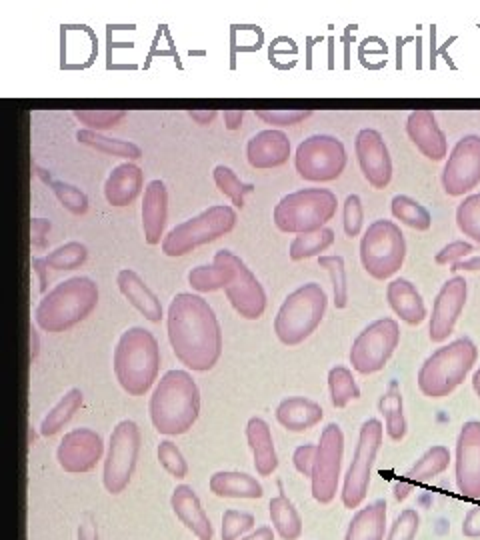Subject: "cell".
Segmentation results:
<instances>
[{"label": "cell", "mask_w": 480, "mask_h": 540, "mask_svg": "<svg viewBox=\"0 0 480 540\" xmlns=\"http://www.w3.org/2000/svg\"><path fill=\"white\" fill-rule=\"evenodd\" d=\"M168 342L176 358L194 372H208L222 354V330L212 306L198 294L178 292L166 314Z\"/></svg>", "instance_id": "cell-1"}, {"label": "cell", "mask_w": 480, "mask_h": 540, "mask_svg": "<svg viewBox=\"0 0 480 540\" xmlns=\"http://www.w3.org/2000/svg\"><path fill=\"white\" fill-rule=\"evenodd\" d=\"M148 412L156 432L186 434L200 414V390L186 370H168L152 390Z\"/></svg>", "instance_id": "cell-2"}, {"label": "cell", "mask_w": 480, "mask_h": 540, "mask_svg": "<svg viewBox=\"0 0 480 540\" xmlns=\"http://www.w3.org/2000/svg\"><path fill=\"white\" fill-rule=\"evenodd\" d=\"M114 376L130 396H144L158 378L160 348L154 334L142 326L124 330L112 356Z\"/></svg>", "instance_id": "cell-3"}, {"label": "cell", "mask_w": 480, "mask_h": 540, "mask_svg": "<svg viewBox=\"0 0 480 540\" xmlns=\"http://www.w3.org/2000/svg\"><path fill=\"white\" fill-rule=\"evenodd\" d=\"M96 304V282L88 276H72L40 298L34 310V322L44 332H66L86 320Z\"/></svg>", "instance_id": "cell-4"}, {"label": "cell", "mask_w": 480, "mask_h": 540, "mask_svg": "<svg viewBox=\"0 0 480 540\" xmlns=\"http://www.w3.org/2000/svg\"><path fill=\"white\" fill-rule=\"evenodd\" d=\"M478 360V348L468 336H460L436 348L418 370V390L426 398L452 394L468 376Z\"/></svg>", "instance_id": "cell-5"}, {"label": "cell", "mask_w": 480, "mask_h": 540, "mask_svg": "<svg viewBox=\"0 0 480 540\" xmlns=\"http://www.w3.org/2000/svg\"><path fill=\"white\" fill-rule=\"evenodd\" d=\"M326 292L318 282H306L292 290L280 304L274 318L276 338L284 346L302 344L322 322L326 312Z\"/></svg>", "instance_id": "cell-6"}, {"label": "cell", "mask_w": 480, "mask_h": 540, "mask_svg": "<svg viewBox=\"0 0 480 540\" xmlns=\"http://www.w3.org/2000/svg\"><path fill=\"white\" fill-rule=\"evenodd\" d=\"M336 194L328 188H302L280 198L274 206V224L286 234H310L326 228L336 214Z\"/></svg>", "instance_id": "cell-7"}, {"label": "cell", "mask_w": 480, "mask_h": 540, "mask_svg": "<svg viewBox=\"0 0 480 540\" xmlns=\"http://www.w3.org/2000/svg\"><path fill=\"white\" fill-rule=\"evenodd\" d=\"M236 226V210L228 204H216L200 214L176 224L162 240V252L166 256H184L196 246L208 244L226 236Z\"/></svg>", "instance_id": "cell-8"}, {"label": "cell", "mask_w": 480, "mask_h": 540, "mask_svg": "<svg viewBox=\"0 0 480 540\" xmlns=\"http://www.w3.org/2000/svg\"><path fill=\"white\" fill-rule=\"evenodd\" d=\"M406 258V240L392 220H374L360 240V262L368 276L386 280L394 276Z\"/></svg>", "instance_id": "cell-9"}, {"label": "cell", "mask_w": 480, "mask_h": 540, "mask_svg": "<svg viewBox=\"0 0 480 540\" xmlns=\"http://www.w3.org/2000/svg\"><path fill=\"white\" fill-rule=\"evenodd\" d=\"M382 438H384V428L378 418H368L362 422L360 432H358V442H356L352 460L348 464V470L342 482L340 498H342L344 508L352 510L364 502L368 494V486H370L372 466L382 446Z\"/></svg>", "instance_id": "cell-10"}, {"label": "cell", "mask_w": 480, "mask_h": 540, "mask_svg": "<svg viewBox=\"0 0 480 540\" xmlns=\"http://www.w3.org/2000/svg\"><path fill=\"white\" fill-rule=\"evenodd\" d=\"M348 156L342 140L330 134H314L302 140L294 154V168L310 182H332L346 168Z\"/></svg>", "instance_id": "cell-11"}, {"label": "cell", "mask_w": 480, "mask_h": 540, "mask_svg": "<svg viewBox=\"0 0 480 540\" xmlns=\"http://www.w3.org/2000/svg\"><path fill=\"white\" fill-rule=\"evenodd\" d=\"M140 452V430L134 420H120L110 434L102 482L106 492L120 494L130 484Z\"/></svg>", "instance_id": "cell-12"}, {"label": "cell", "mask_w": 480, "mask_h": 540, "mask_svg": "<svg viewBox=\"0 0 480 540\" xmlns=\"http://www.w3.org/2000/svg\"><path fill=\"white\" fill-rule=\"evenodd\" d=\"M400 342V326L394 318L370 322L352 342L348 358L358 374H374L386 366Z\"/></svg>", "instance_id": "cell-13"}, {"label": "cell", "mask_w": 480, "mask_h": 540, "mask_svg": "<svg viewBox=\"0 0 480 540\" xmlns=\"http://www.w3.org/2000/svg\"><path fill=\"white\" fill-rule=\"evenodd\" d=\"M342 454H344L342 428L330 422L322 430L320 442L316 444L314 468L310 476L312 498L318 504H330L336 498L338 482H340V468H342Z\"/></svg>", "instance_id": "cell-14"}, {"label": "cell", "mask_w": 480, "mask_h": 540, "mask_svg": "<svg viewBox=\"0 0 480 540\" xmlns=\"http://www.w3.org/2000/svg\"><path fill=\"white\" fill-rule=\"evenodd\" d=\"M480 184V136H462L442 168V188L448 196H464Z\"/></svg>", "instance_id": "cell-15"}, {"label": "cell", "mask_w": 480, "mask_h": 540, "mask_svg": "<svg viewBox=\"0 0 480 540\" xmlns=\"http://www.w3.org/2000/svg\"><path fill=\"white\" fill-rule=\"evenodd\" d=\"M454 476L464 498L480 500V420L464 422L458 432Z\"/></svg>", "instance_id": "cell-16"}, {"label": "cell", "mask_w": 480, "mask_h": 540, "mask_svg": "<svg viewBox=\"0 0 480 540\" xmlns=\"http://www.w3.org/2000/svg\"><path fill=\"white\" fill-rule=\"evenodd\" d=\"M104 442L102 436L92 428H74L64 434L58 444L56 460L68 474H84L96 468L102 460Z\"/></svg>", "instance_id": "cell-17"}, {"label": "cell", "mask_w": 480, "mask_h": 540, "mask_svg": "<svg viewBox=\"0 0 480 540\" xmlns=\"http://www.w3.org/2000/svg\"><path fill=\"white\" fill-rule=\"evenodd\" d=\"M466 296L468 286L464 276H452L442 284L432 302V314L428 322V338L432 342L448 340L466 306Z\"/></svg>", "instance_id": "cell-18"}, {"label": "cell", "mask_w": 480, "mask_h": 540, "mask_svg": "<svg viewBox=\"0 0 480 540\" xmlns=\"http://www.w3.org/2000/svg\"><path fill=\"white\" fill-rule=\"evenodd\" d=\"M354 152L362 176L372 188H386L392 180V158L382 134L374 128H362L354 140Z\"/></svg>", "instance_id": "cell-19"}, {"label": "cell", "mask_w": 480, "mask_h": 540, "mask_svg": "<svg viewBox=\"0 0 480 540\" xmlns=\"http://www.w3.org/2000/svg\"><path fill=\"white\" fill-rule=\"evenodd\" d=\"M232 308L246 320H258L266 310V292L242 258L234 256V276L224 288Z\"/></svg>", "instance_id": "cell-20"}, {"label": "cell", "mask_w": 480, "mask_h": 540, "mask_svg": "<svg viewBox=\"0 0 480 540\" xmlns=\"http://www.w3.org/2000/svg\"><path fill=\"white\" fill-rule=\"evenodd\" d=\"M406 134L422 156L440 162L448 156V140L432 110H412L406 118Z\"/></svg>", "instance_id": "cell-21"}, {"label": "cell", "mask_w": 480, "mask_h": 540, "mask_svg": "<svg viewBox=\"0 0 480 540\" xmlns=\"http://www.w3.org/2000/svg\"><path fill=\"white\" fill-rule=\"evenodd\" d=\"M246 158L248 164L258 170L278 168L290 158V140L282 130H260L248 140Z\"/></svg>", "instance_id": "cell-22"}, {"label": "cell", "mask_w": 480, "mask_h": 540, "mask_svg": "<svg viewBox=\"0 0 480 540\" xmlns=\"http://www.w3.org/2000/svg\"><path fill=\"white\" fill-rule=\"evenodd\" d=\"M170 506L174 516L198 538V540H212L214 530L212 522L206 514V510L200 504L198 494L192 490L188 484H178L172 490L170 496Z\"/></svg>", "instance_id": "cell-23"}, {"label": "cell", "mask_w": 480, "mask_h": 540, "mask_svg": "<svg viewBox=\"0 0 480 540\" xmlns=\"http://www.w3.org/2000/svg\"><path fill=\"white\" fill-rule=\"evenodd\" d=\"M168 216V190L162 180H150L142 198V228L146 244L154 246L164 240V224Z\"/></svg>", "instance_id": "cell-24"}, {"label": "cell", "mask_w": 480, "mask_h": 540, "mask_svg": "<svg viewBox=\"0 0 480 540\" xmlns=\"http://www.w3.org/2000/svg\"><path fill=\"white\" fill-rule=\"evenodd\" d=\"M144 186V172L134 162H122L106 178L104 196L110 206L122 208L132 204Z\"/></svg>", "instance_id": "cell-25"}, {"label": "cell", "mask_w": 480, "mask_h": 540, "mask_svg": "<svg viewBox=\"0 0 480 540\" xmlns=\"http://www.w3.org/2000/svg\"><path fill=\"white\" fill-rule=\"evenodd\" d=\"M386 300H388L390 308L394 310V314L410 326L424 322L428 316V310H426V304H424L420 292L406 278H394L386 286Z\"/></svg>", "instance_id": "cell-26"}, {"label": "cell", "mask_w": 480, "mask_h": 540, "mask_svg": "<svg viewBox=\"0 0 480 540\" xmlns=\"http://www.w3.org/2000/svg\"><path fill=\"white\" fill-rule=\"evenodd\" d=\"M116 284L124 298L150 322H160L162 318V304L158 296L146 286V282L140 278L138 272L130 268H122L116 274Z\"/></svg>", "instance_id": "cell-27"}, {"label": "cell", "mask_w": 480, "mask_h": 540, "mask_svg": "<svg viewBox=\"0 0 480 540\" xmlns=\"http://www.w3.org/2000/svg\"><path fill=\"white\" fill-rule=\"evenodd\" d=\"M246 442L250 446L254 468L258 476H270L278 468V456L272 440V432L266 420L252 416L246 422Z\"/></svg>", "instance_id": "cell-28"}, {"label": "cell", "mask_w": 480, "mask_h": 540, "mask_svg": "<svg viewBox=\"0 0 480 540\" xmlns=\"http://www.w3.org/2000/svg\"><path fill=\"white\" fill-rule=\"evenodd\" d=\"M234 252L218 250L210 266H196L188 272V284L196 292L224 290L234 276Z\"/></svg>", "instance_id": "cell-29"}, {"label": "cell", "mask_w": 480, "mask_h": 540, "mask_svg": "<svg viewBox=\"0 0 480 540\" xmlns=\"http://www.w3.org/2000/svg\"><path fill=\"white\" fill-rule=\"evenodd\" d=\"M324 416V410L318 402L304 396L284 398L276 406V420L282 428L290 432H304L316 426Z\"/></svg>", "instance_id": "cell-30"}, {"label": "cell", "mask_w": 480, "mask_h": 540, "mask_svg": "<svg viewBox=\"0 0 480 540\" xmlns=\"http://www.w3.org/2000/svg\"><path fill=\"white\" fill-rule=\"evenodd\" d=\"M208 486H210V492L218 498L258 500L264 496V488L254 476L246 472H236V470L214 472L208 480Z\"/></svg>", "instance_id": "cell-31"}, {"label": "cell", "mask_w": 480, "mask_h": 540, "mask_svg": "<svg viewBox=\"0 0 480 540\" xmlns=\"http://www.w3.org/2000/svg\"><path fill=\"white\" fill-rule=\"evenodd\" d=\"M386 502L374 500L364 508L356 510L348 522L344 540H386Z\"/></svg>", "instance_id": "cell-32"}, {"label": "cell", "mask_w": 480, "mask_h": 540, "mask_svg": "<svg viewBox=\"0 0 480 540\" xmlns=\"http://www.w3.org/2000/svg\"><path fill=\"white\" fill-rule=\"evenodd\" d=\"M378 412L384 418V428L390 440L400 442L406 436V418H404V402L402 392L396 380H390L386 392L378 400Z\"/></svg>", "instance_id": "cell-33"}, {"label": "cell", "mask_w": 480, "mask_h": 540, "mask_svg": "<svg viewBox=\"0 0 480 540\" xmlns=\"http://www.w3.org/2000/svg\"><path fill=\"white\" fill-rule=\"evenodd\" d=\"M268 514H270L274 532L282 540H298L302 536V518L284 492L270 498Z\"/></svg>", "instance_id": "cell-34"}, {"label": "cell", "mask_w": 480, "mask_h": 540, "mask_svg": "<svg viewBox=\"0 0 480 540\" xmlns=\"http://www.w3.org/2000/svg\"><path fill=\"white\" fill-rule=\"evenodd\" d=\"M76 140L84 146L94 148L96 152H102L106 156H116V158H124V160H138L142 158V150L140 146H136L130 140H122V138H110L102 132H94L88 128H80L76 132Z\"/></svg>", "instance_id": "cell-35"}, {"label": "cell", "mask_w": 480, "mask_h": 540, "mask_svg": "<svg viewBox=\"0 0 480 540\" xmlns=\"http://www.w3.org/2000/svg\"><path fill=\"white\" fill-rule=\"evenodd\" d=\"M450 464V450L442 444L430 446L408 470H406V478L412 484H422V482H430L432 478H436L438 474H442Z\"/></svg>", "instance_id": "cell-36"}, {"label": "cell", "mask_w": 480, "mask_h": 540, "mask_svg": "<svg viewBox=\"0 0 480 540\" xmlns=\"http://www.w3.org/2000/svg\"><path fill=\"white\" fill-rule=\"evenodd\" d=\"M82 406V392L80 388H70L42 418L40 424V434L42 436H54L58 434L70 420L72 416L80 410Z\"/></svg>", "instance_id": "cell-37"}, {"label": "cell", "mask_w": 480, "mask_h": 540, "mask_svg": "<svg viewBox=\"0 0 480 540\" xmlns=\"http://www.w3.org/2000/svg\"><path fill=\"white\" fill-rule=\"evenodd\" d=\"M390 210H392V216L396 220H400L402 224L418 230V232H424L430 228L432 224V216L428 212L426 206H422L420 202H416L414 198L406 196V194H396L392 198V204H390Z\"/></svg>", "instance_id": "cell-38"}, {"label": "cell", "mask_w": 480, "mask_h": 540, "mask_svg": "<svg viewBox=\"0 0 480 540\" xmlns=\"http://www.w3.org/2000/svg\"><path fill=\"white\" fill-rule=\"evenodd\" d=\"M328 390L334 408H344L348 402L360 398V388L352 376V370L340 364L328 370Z\"/></svg>", "instance_id": "cell-39"}, {"label": "cell", "mask_w": 480, "mask_h": 540, "mask_svg": "<svg viewBox=\"0 0 480 540\" xmlns=\"http://www.w3.org/2000/svg\"><path fill=\"white\" fill-rule=\"evenodd\" d=\"M332 242H334V230L332 228H322V230H316V232H310V234H298L290 242L288 256L294 262L304 260V258H312V256H320V252L330 248Z\"/></svg>", "instance_id": "cell-40"}, {"label": "cell", "mask_w": 480, "mask_h": 540, "mask_svg": "<svg viewBox=\"0 0 480 540\" xmlns=\"http://www.w3.org/2000/svg\"><path fill=\"white\" fill-rule=\"evenodd\" d=\"M318 266L330 274L332 284V302L338 310L346 308L348 304V278H346V264L340 254H326L318 256Z\"/></svg>", "instance_id": "cell-41"}, {"label": "cell", "mask_w": 480, "mask_h": 540, "mask_svg": "<svg viewBox=\"0 0 480 540\" xmlns=\"http://www.w3.org/2000/svg\"><path fill=\"white\" fill-rule=\"evenodd\" d=\"M214 176V184L216 188L226 196L230 198V202L236 206V208H242L244 206V196L250 194L254 190V184H246L242 182L236 172L224 164H218L212 172Z\"/></svg>", "instance_id": "cell-42"}, {"label": "cell", "mask_w": 480, "mask_h": 540, "mask_svg": "<svg viewBox=\"0 0 480 540\" xmlns=\"http://www.w3.org/2000/svg\"><path fill=\"white\" fill-rule=\"evenodd\" d=\"M88 258V248L82 242H66L62 246H58L56 250L48 252L44 256L48 268L52 270H74L80 268Z\"/></svg>", "instance_id": "cell-43"}, {"label": "cell", "mask_w": 480, "mask_h": 540, "mask_svg": "<svg viewBox=\"0 0 480 540\" xmlns=\"http://www.w3.org/2000/svg\"><path fill=\"white\" fill-rule=\"evenodd\" d=\"M456 224L464 236L480 244V194H470L458 204Z\"/></svg>", "instance_id": "cell-44"}, {"label": "cell", "mask_w": 480, "mask_h": 540, "mask_svg": "<svg viewBox=\"0 0 480 540\" xmlns=\"http://www.w3.org/2000/svg\"><path fill=\"white\" fill-rule=\"evenodd\" d=\"M50 186H52V192L58 198V202L68 212H72L76 216L86 214V210H88V196L80 188H76V186H72L68 182H62V180H50Z\"/></svg>", "instance_id": "cell-45"}, {"label": "cell", "mask_w": 480, "mask_h": 540, "mask_svg": "<svg viewBox=\"0 0 480 540\" xmlns=\"http://www.w3.org/2000/svg\"><path fill=\"white\" fill-rule=\"evenodd\" d=\"M124 116V110H74V118L84 124V128L94 132L114 128Z\"/></svg>", "instance_id": "cell-46"}, {"label": "cell", "mask_w": 480, "mask_h": 540, "mask_svg": "<svg viewBox=\"0 0 480 540\" xmlns=\"http://www.w3.org/2000/svg\"><path fill=\"white\" fill-rule=\"evenodd\" d=\"M160 466L174 478H184L188 474V464L180 452V448L172 440H162L156 450Z\"/></svg>", "instance_id": "cell-47"}, {"label": "cell", "mask_w": 480, "mask_h": 540, "mask_svg": "<svg viewBox=\"0 0 480 540\" xmlns=\"http://www.w3.org/2000/svg\"><path fill=\"white\" fill-rule=\"evenodd\" d=\"M254 516L250 512H242V510H224L222 514V540H238L242 534H246L248 530L254 528Z\"/></svg>", "instance_id": "cell-48"}, {"label": "cell", "mask_w": 480, "mask_h": 540, "mask_svg": "<svg viewBox=\"0 0 480 540\" xmlns=\"http://www.w3.org/2000/svg\"><path fill=\"white\" fill-rule=\"evenodd\" d=\"M420 528V514L414 508H404L392 522L386 540H414Z\"/></svg>", "instance_id": "cell-49"}, {"label": "cell", "mask_w": 480, "mask_h": 540, "mask_svg": "<svg viewBox=\"0 0 480 540\" xmlns=\"http://www.w3.org/2000/svg\"><path fill=\"white\" fill-rule=\"evenodd\" d=\"M342 226H344V234L348 238H354L362 232L364 226V208H362V200L358 194H348L342 206Z\"/></svg>", "instance_id": "cell-50"}, {"label": "cell", "mask_w": 480, "mask_h": 540, "mask_svg": "<svg viewBox=\"0 0 480 540\" xmlns=\"http://www.w3.org/2000/svg\"><path fill=\"white\" fill-rule=\"evenodd\" d=\"M256 116L264 124L272 126H294L304 122L306 118L312 116V110H256Z\"/></svg>", "instance_id": "cell-51"}, {"label": "cell", "mask_w": 480, "mask_h": 540, "mask_svg": "<svg viewBox=\"0 0 480 540\" xmlns=\"http://www.w3.org/2000/svg\"><path fill=\"white\" fill-rule=\"evenodd\" d=\"M474 252V246L466 240H452L450 244H446L444 248H440L434 256V262L440 264V266H454L458 264L460 260H466L470 258Z\"/></svg>", "instance_id": "cell-52"}, {"label": "cell", "mask_w": 480, "mask_h": 540, "mask_svg": "<svg viewBox=\"0 0 480 540\" xmlns=\"http://www.w3.org/2000/svg\"><path fill=\"white\" fill-rule=\"evenodd\" d=\"M314 456H316V444H300L292 454V464L298 470V474L310 478L314 468Z\"/></svg>", "instance_id": "cell-53"}, {"label": "cell", "mask_w": 480, "mask_h": 540, "mask_svg": "<svg viewBox=\"0 0 480 540\" xmlns=\"http://www.w3.org/2000/svg\"><path fill=\"white\" fill-rule=\"evenodd\" d=\"M50 228H52V224L46 218H32L30 220V242L34 248H38V250L46 248Z\"/></svg>", "instance_id": "cell-54"}, {"label": "cell", "mask_w": 480, "mask_h": 540, "mask_svg": "<svg viewBox=\"0 0 480 540\" xmlns=\"http://www.w3.org/2000/svg\"><path fill=\"white\" fill-rule=\"evenodd\" d=\"M462 534L466 538H480V506H474L466 512L462 520Z\"/></svg>", "instance_id": "cell-55"}, {"label": "cell", "mask_w": 480, "mask_h": 540, "mask_svg": "<svg viewBox=\"0 0 480 540\" xmlns=\"http://www.w3.org/2000/svg\"><path fill=\"white\" fill-rule=\"evenodd\" d=\"M78 540H98V528L92 514H84L78 524Z\"/></svg>", "instance_id": "cell-56"}, {"label": "cell", "mask_w": 480, "mask_h": 540, "mask_svg": "<svg viewBox=\"0 0 480 540\" xmlns=\"http://www.w3.org/2000/svg\"><path fill=\"white\" fill-rule=\"evenodd\" d=\"M32 266H34V272H36L38 282H40V292L46 294V288H48V264H46L44 258H34Z\"/></svg>", "instance_id": "cell-57"}, {"label": "cell", "mask_w": 480, "mask_h": 540, "mask_svg": "<svg viewBox=\"0 0 480 540\" xmlns=\"http://www.w3.org/2000/svg\"><path fill=\"white\" fill-rule=\"evenodd\" d=\"M188 116H190L196 124L206 126V124H210V122L218 116V112H216V110H190Z\"/></svg>", "instance_id": "cell-58"}, {"label": "cell", "mask_w": 480, "mask_h": 540, "mask_svg": "<svg viewBox=\"0 0 480 540\" xmlns=\"http://www.w3.org/2000/svg\"><path fill=\"white\" fill-rule=\"evenodd\" d=\"M244 118V110H226L224 112V124L228 130H238Z\"/></svg>", "instance_id": "cell-59"}, {"label": "cell", "mask_w": 480, "mask_h": 540, "mask_svg": "<svg viewBox=\"0 0 480 540\" xmlns=\"http://www.w3.org/2000/svg\"><path fill=\"white\" fill-rule=\"evenodd\" d=\"M450 270H452V272H456V270L478 272V270H480V254H478V256H470V258H466V260H460V262L454 264Z\"/></svg>", "instance_id": "cell-60"}, {"label": "cell", "mask_w": 480, "mask_h": 540, "mask_svg": "<svg viewBox=\"0 0 480 540\" xmlns=\"http://www.w3.org/2000/svg\"><path fill=\"white\" fill-rule=\"evenodd\" d=\"M242 540H274V530L270 526H260L242 536Z\"/></svg>", "instance_id": "cell-61"}, {"label": "cell", "mask_w": 480, "mask_h": 540, "mask_svg": "<svg viewBox=\"0 0 480 540\" xmlns=\"http://www.w3.org/2000/svg\"><path fill=\"white\" fill-rule=\"evenodd\" d=\"M412 488H414V484L408 482V480L396 482V484H394V498H396V500H404V498L412 492Z\"/></svg>", "instance_id": "cell-62"}, {"label": "cell", "mask_w": 480, "mask_h": 540, "mask_svg": "<svg viewBox=\"0 0 480 540\" xmlns=\"http://www.w3.org/2000/svg\"><path fill=\"white\" fill-rule=\"evenodd\" d=\"M30 346H32L30 358H36V352H38V334H36L34 328H30Z\"/></svg>", "instance_id": "cell-63"}, {"label": "cell", "mask_w": 480, "mask_h": 540, "mask_svg": "<svg viewBox=\"0 0 480 540\" xmlns=\"http://www.w3.org/2000/svg\"><path fill=\"white\" fill-rule=\"evenodd\" d=\"M472 388H474L476 396L480 398V368H476L474 374H472Z\"/></svg>", "instance_id": "cell-64"}]
</instances>
